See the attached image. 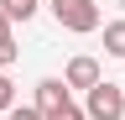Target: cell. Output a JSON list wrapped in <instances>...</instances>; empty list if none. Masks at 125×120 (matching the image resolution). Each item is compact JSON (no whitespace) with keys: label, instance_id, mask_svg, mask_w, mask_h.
Segmentation results:
<instances>
[{"label":"cell","instance_id":"6da1fadb","mask_svg":"<svg viewBox=\"0 0 125 120\" xmlns=\"http://www.w3.org/2000/svg\"><path fill=\"white\" fill-rule=\"evenodd\" d=\"M52 16L62 32H78V37L99 32V5L94 0H52Z\"/></svg>","mask_w":125,"mask_h":120},{"label":"cell","instance_id":"7a4b0ae2","mask_svg":"<svg viewBox=\"0 0 125 120\" xmlns=\"http://www.w3.org/2000/svg\"><path fill=\"white\" fill-rule=\"evenodd\" d=\"M83 120H125V89L120 84H94L89 89V104H83Z\"/></svg>","mask_w":125,"mask_h":120},{"label":"cell","instance_id":"3957f363","mask_svg":"<svg viewBox=\"0 0 125 120\" xmlns=\"http://www.w3.org/2000/svg\"><path fill=\"white\" fill-rule=\"evenodd\" d=\"M62 84H68V89H83V94H89L94 84H104V73H99V63H94V57H83V52H78L73 63H68V73H62Z\"/></svg>","mask_w":125,"mask_h":120},{"label":"cell","instance_id":"277c9868","mask_svg":"<svg viewBox=\"0 0 125 120\" xmlns=\"http://www.w3.org/2000/svg\"><path fill=\"white\" fill-rule=\"evenodd\" d=\"M62 104H68V84H62V78H42L37 84V110H42V120L57 115Z\"/></svg>","mask_w":125,"mask_h":120},{"label":"cell","instance_id":"5b68a950","mask_svg":"<svg viewBox=\"0 0 125 120\" xmlns=\"http://www.w3.org/2000/svg\"><path fill=\"white\" fill-rule=\"evenodd\" d=\"M16 52H21V47H16V37H10V21H5V11H0V73L16 63Z\"/></svg>","mask_w":125,"mask_h":120},{"label":"cell","instance_id":"8992f818","mask_svg":"<svg viewBox=\"0 0 125 120\" xmlns=\"http://www.w3.org/2000/svg\"><path fill=\"white\" fill-rule=\"evenodd\" d=\"M104 52L109 57H125V21H109L104 26Z\"/></svg>","mask_w":125,"mask_h":120},{"label":"cell","instance_id":"52a82bcc","mask_svg":"<svg viewBox=\"0 0 125 120\" xmlns=\"http://www.w3.org/2000/svg\"><path fill=\"white\" fill-rule=\"evenodd\" d=\"M0 11H5V21H31L37 16V0H0Z\"/></svg>","mask_w":125,"mask_h":120},{"label":"cell","instance_id":"ba28073f","mask_svg":"<svg viewBox=\"0 0 125 120\" xmlns=\"http://www.w3.org/2000/svg\"><path fill=\"white\" fill-rule=\"evenodd\" d=\"M0 110H5V115L16 110V84L5 78V73H0Z\"/></svg>","mask_w":125,"mask_h":120},{"label":"cell","instance_id":"9c48e42d","mask_svg":"<svg viewBox=\"0 0 125 120\" xmlns=\"http://www.w3.org/2000/svg\"><path fill=\"white\" fill-rule=\"evenodd\" d=\"M5 120H42V110H37V104H16Z\"/></svg>","mask_w":125,"mask_h":120},{"label":"cell","instance_id":"30bf717a","mask_svg":"<svg viewBox=\"0 0 125 120\" xmlns=\"http://www.w3.org/2000/svg\"><path fill=\"white\" fill-rule=\"evenodd\" d=\"M47 120H83V110H78V104L68 99V104H62V110H57V115H47Z\"/></svg>","mask_w":125,"mask_h":120}]
</instances>
